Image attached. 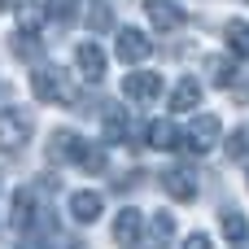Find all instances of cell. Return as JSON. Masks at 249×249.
Wrapping results in <instances>:
<instances>
[{
    "instance_id": "15",
    "label": "cell",
    "mask_w": 249,
    "mask_h": 249,
    "mask_svg": "<svg viewBox=\"0 0 249 249\" xmlns=\"http://www.w3.org/2000/svg\"><path fill=\"white\" fill-rule=\"evenodd\" d=\"M127 123H131V118H127L123 109H105V136H109V140H127V131H131Z\"/></svg>"
},
{
    "instance_id": "1",
    "label": "cell",
    "mask_w": 249,
    "mask_h": 249,
    "mask_svg": "<svg viewBox=\"0 0 249 249\" xmlns=\"http://www.w3.org/2000/svg\"><path fill=\"white\" fill-rule=\"evenodd\" d=\"M48 153H53L57 162H74V166H83L88 175H101V171H105V153H101L92 140L74 136V131H53Z\"/></svg>"
},
{
    "instance_id": "2",
    "label": "cell",
    "mask_w": 249,
    "mask_h": 249,
    "mask_svg": "<svg viewBox=\"0 0 249 249\" xmlns=\"http://www.w3.org/2000/svg\"><path fill=\"white\" fill-rule=\"evenodd\" d=\"M31 88H35V101H44V105H70L74 101L70 74L61 66H35L31 70Z\"/></svg>"
},
{
    "instance_id": "14",
    "label": "cell",
    "mask_w": 249,
    "mask_h": 249,
    "mask_svg": "<svg viewBox=\"0 0 249 249\" xmlns=\"http://www.w3.org/2000/svg\"><path fill=\"white\" fill-rule=\"evenodd\" d=\"M219 228H223L228 241H245V236H249V223H245L241 210H223V214H219Z\"/></svg>"
},
{
    "instance_id": "12",
    "label": "cell",
    "mask_w": 249,
    "mask_h": 249,
    "mask_svg": "<svg viewBox=\"0 0 249 249\" xmlns=\"http://www.w3.org/2000/svg\"><path fill=\"white\" fill-rule=\"evenodd\" d=\"M162 188H166L175 201H197V179H193V171H184V166H171V171L162 175Z\"/></svg>"
},
{
    "instance_id": "9",
    "label": "cell",
    "mask_w": 249,
    "mask_h": 249,
    "mask_svg": "<svg viewBox=\"0 0 249 249\" xmlns=\"http://www.w3.org/2000/svg\"><path fill=\"white\" fill-rule=\"evenodd\" d=\"M114 53H118L123 61H144V57H149V39H144V31L123 26V31L114 35Z\"/></svg>"
},
{
    "instance_id": "17",
    "label": "cell",
    "mask_w": 249,
    "mask_h": 249,
    "mask_svg": "<svg viewBox=\"0 0 249 249\" xmlns=\"http://www.w3.org/2000/svg\"><path fill=\"white\" fill-rule=\"evenodd\" d=\"M171 232H175L171 214H166V210H158V214H153V249H166V241H171Z\"/></svg>"
},
{
    "instance_id": "25",
    "label": "cell",
    "mask_w": 249,
    "mask_h": 249,
    "mask_svg": "<svg viewBox=\"0 0 249 249\" xmlns=\"http://www.w3.org/2000/svg\"><path fill=\"white\" fill-rule=\"evenodd\" d=\"M214 79H219V83H232V79H236V70H232V66H223V61H219V66H214Z\"/></svg>"
},
{
    "instance_id": "16",
    "label": "cell",
    "mask_w": 249,
    "mask_h": 249,
    "mask_svg": "<svg viewBox=\"0 0 249 249\" xmlns=\"http://www.w3.org/2000/svg\"><path fill=\"white\" fill-rule=\"evenodd\" d=\"M228 44L236 57H249V22H232L228 26Z\"/></svg>"
},
{
    "instance_id": "27",
    "label": "cell",
    "mask_w": 249,
    "mask_h": 249,
    "mask_svg": "<svg viewBox=\"0 0 249 249\" xmlns=\"http://www.w3.org/2000/svg\"><path fill=\"white\" fill-rule=\"evenodd\" d=\"M0 9H9V0H0Z\"/></svg>"
},
{
    "instance_id": "13",
    "label": "cell",
    "mask_w": 249,
    "mask_h": 249,
    "mask_svg": "<svg viewBox=\"0 0 249 249\" xmlns=\"http://www.w3.org/2000/svg\"><path fill=\"white\" fill-rule=\"evenodd\" d=\"M101 210H105V201H101V193H70V214H74V223H96L101 219Z\"/></svg>"
},
{
    "instance_id": "24",
    "label": "cell",
    "mask_w": 249,
    "mask_h": 249,
    "mask_svg": "<svg viewBox=\"0 0 249 249\" xmlns=\"http://www.w3.org/2000/svg\"><path fill=\"white\" fill-rule=\"evenodd\" d=\"M92 26H109V9H105V4L92 9Z\"/></svg>"
},
{
    "instance_id": "23",
    "label": "cell",
    "mask_w": 249,
    "mask_h": 249,
    "mask_svg": "<svg viewBox=\"0 0 249 249\" xmlns=\"http://www.w3.org/2000/svg\"><path fill=\"white\" fill-rule=\"evenodd\" d=\"M184 249H214V241H210L206 232H193V236L184 241Z\"/></svg>"
},
{
    "instance_id": "11",
    "label": "cell",
    "mask_w": 249,
    "mask_h": 249,
    "mask_svg": "<svg viewBox=\"0 0 249 249\" xmlns=\"http://www.w3.org/2000/svg\"><path fill=\"white\" fill-rule=\"evenodd\" d=\"M166 105H171V114H193V109L201 105V88H197V79H179V83L171 88Z\"/></svg>"
},
{
    "instance_id": "3",
    "label": "cell",
    "mask_w": 249,
    "mask_h": 249,
    "mask_svg": "<svg viewBox=\"0 0 249 249\" xmlns=\"http://www.w3.org/2000/svg\"><path fill=\"white\" fill-rule=\"evenodd\" d=\"M31 131H35V123H31V114H26L22 105L0 109V153H18V149H26Z\"/></svg>"
},
{
    "instance_id": "20",
    "label": "cell",
    "mask_w": 249,
    "mask_h": 249,
    "mask_svg": "<svg viewBox=\"0 0 249 249\" xmlns=\"http://www.w3.org/2000/svg\"><path fill=\"white\" fill-rule=\"evenodd\" d=\"M18 13H22V31H39V22H44V9L39 4H22Z\"/></svg>"
},
{
    "instance_id": "19",
    "label": "cell",
    "mask_w": 249,
    "mask_h": 249,
    "mask_svg": "<svg viewBox=\"0 0 249 249\" xmlns=\"http://www.w3.org/2000/svg\"><path fill=\"white\" fill-rule=\"evenodd\" d=\"M44 13H48V18H57V22H70V18L79 13V0H48V4H44Z\"/></svg>"
},
{
    "instance_id": "4",
    "label": "cell",
    "mask_w": 249,
    "mask_h": 249,
    "mask_svg": "<svg viewBox=\"0 0 249 249\" xmlns=\"http://www.w3.org/2000/svg\"><path fill=\"white\" fill-rule=\"evenodd\" d=\"M219 136H223V123L214 114H201V118L188 123V131L175 140V149H184V153H210L219 144Z\"/></svg>"
},
{
    "instance_id": "8",
    "label": "cell",
    "mask_w": 249,
    "mask_h": 249,
    "mask_svg": "<svg viewBox=\"0 0 249 249\" xmlns=\"http://www.w3.org/2000/svg\"><path fill=\"white\" fill-rule=\"evenodd\" d=\"M9 223H13V232H35V193L31 188H13Z\"/></svg>"
},
{
    "instance_id": "10",
    "label": "cell",
    "mask_w": 249,
    "mask_h": 249,
    "mask_svg": "<svg viewBox=\"0 0 249 249\" xmlns=\"http://www.w3.org/2000/svg\"><path fill=\"white\" fill-rule=\"evenodd\" d=\"M144 13H149L153 31H175V26L184 22V9H179L175 0H144Z\"/></svg>"
},
{
    "instance_id": "21",
    "label": "cell",
    "mask_w": 249,
    "mask_h": 249,
    "mask_svg": "<svg viewBox=\"0 0 249 249\" xmlns=\"http://www.w3.org/2000/svg\"><path fill=\"white\" fill-rule=\"evenodd\" d=\"M144 140H149V144H175V136H171V127H166V123H149Z\"/></svg>"
},
{
    "instance_id": "5",
    "label": "cell",
    "mask_w": 249,
    "mask_h": 249,
    "mask_svg": "<svg viewBox=\"0 0 249 249\" xmlns=\"http://www.w3.org/2000/svg\"><path fill=\"white\" fill-rule=\"evenodd\" d=\"M123 96H127L131 105H153V101L162 96V74H158V70H136V74H127Z\"/></svg>"
},
{
    "instance_id": "22",
    "label": "cell",
    "mask_w": 249,
    "mask_h": 249,
    "mask_svg": "<svg viewBox=\"0 0 249 249\" xmlns=\"http://www.w3.org/2000/svg\"><path fill=\"white\" fill-rule=\"evenodd\" d=\"M245 153H249V127H245V131H236V136L228 140V158H236V162H241Z\"/></svg>"
},
{
    "instance_id": "26",
    "label": "cell",
    "mask_w": 249,
    "mask_h": 249,
    "mask_svg": "<svg viewBox=\"0 0 249 249\" xmlns=\"http://www.w3.org/2000/svg\"><path fill=\"white\" fill-rule=\"evenodd\" d=\"M236 249H249V236H245V241H236Z\"/></svg>"
},
{
    "instance_id": "6",
    "label": "cell",
    "mask_w": 249,
    "mask_h": 249,
    "mask_svg": "<svg viewBox=\"0 0 249 249\" xmlns=\"http://www.w3.org/2000/svg\"><path fill=\"white\" fill-rule=\"evenodd\" d=\"M140 241H144V214H140L136 206L118 210V219H114V245L118 249H136Z\"/></svg>"
},
{
    "instance_id": "7",
    "label": "cell",
    "mask_w": 249,
    "mask_h": 249,
    "mask_svg": "<svg viewBox=\"0 0 249 249\" xmlns=\"http://www.w3.org/2000/svg\"><path fill=\"white\" fill-rule=\"evenodd\" d=\"M74 70H79L83 83H101V79H105V48L92 44V39L79 44V48H74Z\"/></svg>"
},
{
    "instance_id": "18",
    "label": "cell",
    "mask_w": 249,
    "mask_h": 249,
    "mask_svg": "<svg viewBox=\"0 0 249 249\" xmlns=\"http://www.w3.org/2000/svg\"><path fill=\"white\" fill-rule=\"evenodd\" d=\"M9 48L18 53V57H35V31H18V35H9Z\"/></svg>"
}]
</instances>
